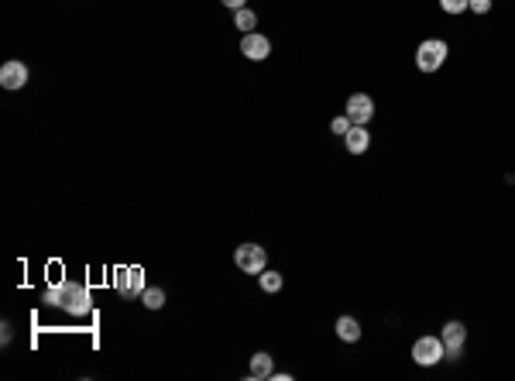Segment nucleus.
Returning <instances> with one entry per match:
<instances>
[{
  "instance_id": "2eb2a0df",
  "label": "nucleus",
  "mask_w": 515,
  "mask_h": 381,
  "mask_svg": "<svg viewBox=\"0 0 515 381\" xmlns=\"http://www.w3.org/2000/svg\"><path fill=\"white\" fill-rule=\"evenodd\" d=\"M141 299H144L148 309H161V306H165V292H161V288H144Z\"/></svg>"
},
{
  "instance_id": "1a4fd4ad",
  "label": "nucleus",
  "mask_w": 515,
  "mask_h": 381,
  "mask_svg": "<svg viewBox=\"0 0 515 381\" xmlns=\"http://www.w3.org/2000/svg\"><path fill=\"white\" fill-rule=\"evenodd\" d=\"M440 340H443V347H447V357H460V347H464V340H467V330H464V323L450 320V323L443 326Z\"/></svg>"
},
{
  "instance_id": "6e6552de",
  "label": "nucleus",
  "mask_w": 515,
  "mask_h": 381,
  "mask_svg": "<svg viewBox=\"0 0 515 381\" xmlns=\"http://www.w3.org/2000/svg\"><path fill=\"white\" fill-rule=\"evenodd\" d=\"M240 56H248L251 62H261V58L272 56V41L265 35H258V31H251V35L240 38Z\"/></svg>"
},
{
  "instance_id": "7ed1b4c3",
  "label": "nucleus",
  "mask_w": 515,
  "mask_h": 381,
  "mask_svg": "<svg viewBox=\"0 0 515 381\" xmlns=\"http://www.w3.org/2000/svg\"><path fill=\"white\" fill-rule=\"evenodd\" d=\"M443 357H447V347H443L440 337H419V340L413 343V361H416L419 367H433V364H440Z\"/></svg>"
},
{
  "instance_id": "f8f14e48",
  "label": "nucleus",
  "mask_w": 515,
  "mask_h": 381,
  "mask_svg": "<svg viewBox=\"0 0 515 381\" xmlns=\"http://www.w3.org/2000/svg\"><path fill=\"white\" fill-rule=\"evenodd\" d=\"M337 337L347 343H357L361 340V323H357L354 316H340L337 320Z\"/></svg>"
},
{
  "instance_id": "dca6fc26",
  "label": "nucleus",
  "mask_w": 515,
  "mask_h": 381,
  "mask_svg": "<svg viewBox=\"0 0 515 381\" xmlns=\"http://www.w3.org/2000/svg\"><path fill=\"white\" fill-rule=\"evenodd\" d=\"M467 4H471V0H440V7H443L447 14H464Z\"/></svg>"
},
{
  "instance_id": "ddd939ff",
  "label": "nucleus",
  "mask_w": 515,
  "mask_h": 381,
  "mask_svg": "<svg viewBox=\"0 0 515 381\" xmlns=\"http://www.w3.org/2000/svg\"><path fill=\"white\" fill-rule=\"evenodd\" d=\"M258 24V14L255 11H248V7H240V11H234V28H240L244 35H251Z\"/></svg>"
},
{
  "instance_id": "f3484780",
  "label": "nucleus",
  "mask_w": 515,
  "mask_h": 381,
  "mask_svg": "<svg viewBox=\"0 0 515 381\" xmlns=\"http://www.w3.org/2000/svg\"><path fill=\"white\" fill-rule=\"evenodd\" d=\"M351 127H354V124H351V117H347V114H344V117H334V124H330V131L340 134V137L351 131Z\"/></svg>"
},
{
  "instance_id": "a211bd4d",
  "label": "nucleus",
  "mask_w": 515,
  "mask_h": 381,
  "mask_svg": "<svg viewBox=\"0 0 515 381\" xmlns=\"http://www.w3.org/2000/svg\"><path fill=\"white\" fill-rule=\"evenodd\" d=\"M467 7H471L474 14H488V11H492V0H471Z\"/></svg>"
},
{
  "instance_id": "0eeeda50",
  "label": "nucleus",
  "mask_w": 515,
  "mask_h": 381,
  "mask_svg": "<svg viewBox=\"0 0 515 381\" xmlns=\"http://www.w3.org/2000/svg\"><path fill=\"white\" fill-rule=\"evenodd\" d=\"M24 83H28V66H24V62L11 58V62L0 66V86H4V90H21Z\"/></svg>"
},
{
  "instance_id": "f257e3e1",
  "label": "nucleus",
  "mask_w": 515,
  "mask_h": 381,
  "mask_svg": "<svg viewBox=\"0 0 515 381\" xmlns=\"http://www.w3.org/2000/svg\"><path fill=\"white\" fill-rule=\"evenodd\" d=\"M45 303L48 306H62L65 313H73V316H86L93 303H90V292L76 282H55V286L45 288Z\"/></svg>"
},
{
  "instance_id": "423d86ee",
  "label": "nucleus",
  "mask_w": 515,
  "mask_h": 381,
  "mask_svg": "<svg viewBox=\"0 0 515 381\" xmlns=\"http://www.w3.org/2000/svg\"><path fill=\"white\" fill-rule=\"evenodd\" d=\"M347 117H351V124H368L371 117H375V100L368 93H351L347 96Z\"/></svg>"
},
{
  "instance_id": "39448f33",
  "label": "nucleus",
  "mask_w": 515,
  "mask_h": 381,
  "mask_svg": "<svg viewBox=\"0 0 515 381\" xmlns=\"http://www.w3.org/2000/svg\"><path fill=\"white\" fill-rule=\"evenodd\" d=\"M114 288H117L124 299L141 296V292H144V271H141V268H117V275H114Z\"/></svg>"
},
{
  "instance_id": "6ab92c4d",
  "label": "nucleus",
  "mask_w": 515,
  "mask_h": 381,
  "mask_svg": "<svg viewBox=\"0 0 515 381\" xmlns=\"http://www.w3.org/2000/svg\"><path fill=\"white\" fill-rule=\"evenodd\" d=\"M223 4H227V7H230V11H240V7H244V4H248V0H223Z\"/></svg>"
},
{
  "instance_id": "9d476101",
  "label": "nucleus",
  "mask_w": 515,
  "mask_h": 381,
  "mask_svg": "<svg viewBox=\"0 0 515 381\" xmlns=\"http://www.w3.org/2000/svg\"><path fill=\"white\" fill-rule=\"evenodd\" d=\"M344 141H347V152L351 155H364L371 148V134H368V127H361V124H354L351 131L344 134Z\"/></svg>"
},
{
  "instance_id": "20e7f679",
  "label": "nucleus",
  "mask_w": 515,
  "mask_h": 381,
  "mask_svg": "<svg viewBox=\"0 0 515 381\" xmlns=\"http://www.w3.org/2000/svg\"><path fill=\"white\" fill-rule=\"evenodd\" d=\"M234 261H238L240 271H248V275H261L265 265H268V258H265V248H258V244H240L234 251Z\"/></svg>"
},
{
  "instance_id": "9b49d317",
  "label": "nucleus",
  "mask_w": 515,
  "mask_h": 381,
  "mask_svg": "<svg viewBox=\"0 0 515 381\" xmlns=\"http://www.w3.org/2000/svg\"><path fill=\"white\" fill-rule=\"evenodd\" d=\"M275 371H272V357L261 350V354H255L251 357V367H248V378H255V381H265V378H272Z\"/></svg>"
},
{
  "instance_id": "4468645a",
  "label": "nucleus",
  "mask_w": 515,
  "mask_h": 381,
  "mask_svg": "<svg viewBox=\"0 0 515 381\" xmlns=\"http://www.w3.org/2000/svg\"><path fill=\"white\" fill-rule=\"evenodd\" d=\"M258 282H261V288H265V292H278V288H282V275L265 268V271L258 275Z\"/></svg>"
},
{
  "instance_id": "f03ea898",
  "label": "nucleus",
  "mask_w": 515,
  "mask_h": 381,
  "mask_svg": "<svg viewBox=\"0 0 515 381\" xmlns=\"http://www.w3.org/2000/svg\"><path fill=\"white\" fill-rule=\"evenodd\" d=\"M447 41L443 38H426L423 45L416 48V66L423 69V73H436L443 62H447Z\"/></svg>"
}]
</instances>
